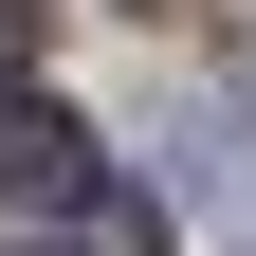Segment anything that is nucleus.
Here are the masks:
<instances>
[{"label":"nucleus","instance_id":"3","mask_svg":"<svg viewBox=\"0 0 256 256\" xmlns=\"http://www.w3.org/2000/svg\"><path fill=\"white\" fill-rule=\"evenodd\" d=\"M0 55H37V0H0Z\"/></svg>","mask_w":256,"mask_h":256},{"label":"nucleus","instance_id":"2","mask_svg":"<svg viewBox=\"0 0 256 256\" xmlns=\"http://www.w3.org/2000/svg\"><path fill=\"white\" fill-rule=\"evenodd\" d=\"M55 256H165V220L128 202V183H92V202H74V220H55Z\"/></svg>","mask_w":256,"mask_h":256},{"label":"nucleus","instance_id":"1","mask_svg":"<svg viewBox=\"0 0 256 256\" xmlns=\"http://www.w3.org/2000/svg\"><path fill=\"white\" fill-rule=\"evenodd\" d=\"M92 183H110V165H92V128H74V110H0V202H37V220H74Z\"/></svg>","mask_w":256,"mask_h":256},{"label":"nucleus","instance_id":"4","mask_svg":"<svg viewBox=\"0 0 256 256\" xmlns=\"http://www.w3.org/2000/svg\"><path fill=\"white\" fill-rule=\"evenodd\" d=\"M146 18H165V0H146Z\"/></svg>","mask_w":256,"mask_h":256}]
</instances>
